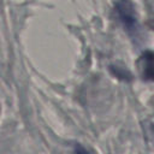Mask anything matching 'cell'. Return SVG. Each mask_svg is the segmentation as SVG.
<instances>
[{
	"label": "cell",
	"mask_w": 154,
	"mask_h": 154,
	"mask_svg": "<svg viewBox=\"0 0 154 154\" xmlns=\"http://www.w3.org/2000/svg\"><path fill=\"white\" fill-rule=\"evenodd\" d=\"M73 153L75 154H91L89 150H87V148H84L83 146H81V144H75V147H73Z\"/></svg>",
	"instance_id": "cell-3"
},
{
	"label": "cell",
	"mask_w": 154,
	"mask_h": 154,
	"mask_svg": "<svg viewBox=\"0 0 154 154\" xmlns=\"http://www.w3.org/2000/svg\"><path fill=\"white\" fill-rule=\"evenodd\" d=\"M116 14L128 32L135 34L138 29V22L135 7L130 0H119L116 5Z\"/></svg>",
	"instance_id": "cell-1"
},
{
	"label": "cell",
	"mask_w": 154,
	"mask_h": 154,
	"mask_svg": "<svg viewBox=\"0 0 154 154\" xmlns=\"http://www.w3.org/2000/svg\"><path fill=\"white\" fill-rule=\"evenodd\" d=\"M138 70L144 81L153 79V54L150 51L144 52L138 59Z\"/></svg>",
	"instance_id": "cell-2"
}]
</instances>
